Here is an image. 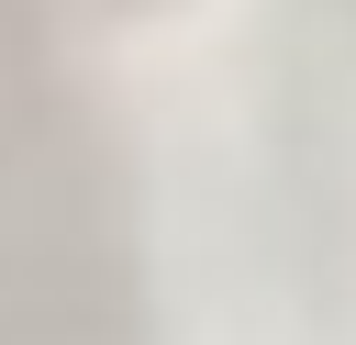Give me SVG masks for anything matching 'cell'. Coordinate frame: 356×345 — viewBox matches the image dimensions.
I'll return each mask as SVG.
<instances>
[{
  "label": "cell",
  "instance_id": "obj_1",
  "mask_svg": "<svg viewBox=\"0 0 356 345\" xmlns=\"http://www.w3.org/2000/svg\"><path fill=\"white\" fill-rule=\"evenodd\" d=\"M0 345H134L122 267L100 256L78 200L0 211Z\"/></svg>",
  "mask_w": 356,
  "mask_h": 345
}]
</instances>
